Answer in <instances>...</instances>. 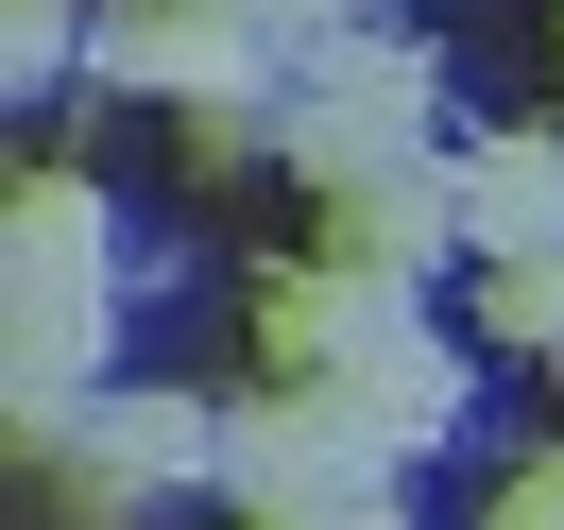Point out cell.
<instances>
[{
  "mask_svg": "<svg viewBox=\"0 0 564 530\" xmlns=\"http://www.w3.org/2000/svg\"><path fill=\"white\" fill-rule=\"evenodd\" d=\"M377 496H393V462L359 445L325 393H240V411H223V513L343 530V513H377Z\"/></svg>",
  "mask_w": 564,
  "mask_h": 530,
  "instance_id": "2",
  "label": "cell"
},
{
  "mask_svg": "<svg viewBox=\"0 0 564 530\" xmlns=\"http://www.w3.org/2000/svg\"><path fill=\"white\" fill-rule=\"evenodd\" d=\"M52 479H69V513H86V530H120L138 496L223 479V411H188V393H104V411L52 445Z\"/></svg>",
  "mask_w": 564,
  "mask_h": 530,
  "instance_id": "3",
  "label": "cell"
},
{
  "mask_svg": "<svg viewBox=\"0 0 564 530\" xmlns=\"http://www.w3.org/2000/svg\"><path fill=\"white\" fill-rule=\"evenodd\" d=\"M69 52H86V18H69V0H0V86H18V104H35Z\"/></svg>",
  "mask_w": 564,
  "mask_h": 530,
  "instance_id": "11",
  "label": "cell"
},
{
  "mask_svg": "<svg viewBox=\"0 0 564 530\" xmlns=\"http://www.w3.org/2000/svg\"><path fill=\"white\" fill-rule=\"evenodd\" d=\"M104 359H120V291H18V325H0V393H18V445H35V462L104 411Z\"/></svg>",
  "mask_w": 564,
  "mask_h": 530,
  "instance_id": "4",
  "label": "cell"
},
{
  "mask_svg": "<svg viewBox=\"0 0 564 530\" xmlns=\"http://www.w3.org/2000/svg\"><path fill=\"white\" fill-rule=\"evenodd\" d=\"M0 257H18V291H120V223H104V188H86L69 154H52V172H18Z\"/></svg>",
  "mask_w": 564,
  "mask_h": 530,
  "instance_id": "7",
  "label": "cell"
},
{
  "mask_svg": "<svg viewBox=\"0 0 564 530\" xmlns=\"http://www.w3.org/2000/svg\"><path fill=\"white\" fill-rule=\"evenodd\" d=\"M479 530H564V445H547V462H513V479H496V513H479Z\"/></svg>",
  "mask_w": 564,
  "mask_h": 530,
  "instance_id": "12",
  "label": "cell"
},
{
  "mask_svg": "<svg viewBox=\"0 0 564 530\" xmlns=\"http://www.w3.org/2000/svg\"><path fill=\"white\" fill-rule=\"evenodd\" d=\"M427 52H393V35H359V52H325V69H291V104H274V154L325 188V206H359V188H393V172H427Z\"/></svg>",
  "mask_w": 564,
  "mask_h": 530,
  "instance_id": "1",
  "label": "cell"
},
{
  "mask_svg": "<svg viewBox=\"0 0 564 530\" xmlns=\"http://www.w3.org/2000/svg\"><path fill=\"white\" fill-rule=\"evenodd\" d=\"M240 530H274V513H240Z\"/></svg>",
  "mask_w": 564,
  "mask_h": 530,
  "instance_id": "13",
  "label": "cell"
},
{
  "mask_svg": "<svg viewBox=\"0 0 564 530\" xmlns=\"http://www.w3.org/2000/svg\"><path fill=\"white\" fill-rule=\"evenodd\" d=\"M411 291H393V274H359V257H308V274H274V291H257V343H274V377L291 393H325V377H359V359H377V343H411Z\"/></svg>",
  "mask_w": 564,
  "mask_h": 530,
  "instance_id": "5",
  "label": "cell"
},
{
  "mask_svg": "<svg viewBox=\"0 0 564 530\" xmlns=\"http://www.w3.org/2000/svg\"><path fill=\"white\" fill-rule=\"evenodd\" d=\"M325 411H343V428H359L377 462H411V445H445V428L479 411V393H462V359H445V343L411 325V343H377L359 377H325Z\"/></svg>",
  "mask_w": 564,
  "mask_h": 530,
  "instance_id": "8",
  "label": "cell"
},
{
  "mask_svg": "<svg viewBox=\"0 0 564 530\" xmlns=\"http://www.w3.org/2000/svg\"><path fill=\"white\" fill-rule=\"evenodd\" d=\"M479 325H496V343H530V359H564V240L479 257Z\"/></svg>",
  "mask_w": 564,
  "mask_h": 530,
  "instance_id": "10",
  "label": "cell"
},
{
  "mask_svg": "<svg viewBox=\"0 0 564 530\" xmlns=\"http://www.w3.org/2000/svg\"><path fill=\"white\" fill-rule=\"evenodd\" d=\"M462 223H479V257L564 240V120H530V138H462Z\"/></svg>",
  "mask_w": 564,
  "mask_h": 530,
  "instance_id": "9",
  "label": "cell"
},
{
  "mask_svg": "<svg viewBox=\"0 0 564 530\" xmlns=\"http://www.w3.org/2000/svg\"><path fill=\"white\" fill-rule=\"evenodd\" d=\"M325 257H359V274H393V291H411L427 257H479V223H462V154H427V172L325 206Z\"/></svg>",
  "mask_w": 564,
  "mask_h": 530,
  "instance_id": "6",
  "label": "cell"
}]
</instances>
